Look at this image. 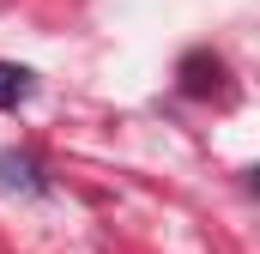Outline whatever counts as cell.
I'll use <instances>...</instances> for the list:
<instances>
[{
    "label": "cell",
    "mask_w": 260,
    "mask_h": 254,
    "mask_svg": "<svg viewBox=\"0 0 260 254\" xmlns=\"http://www.w3.org/2000/svg\"><path fill=\"white\" fill-rule=\"evenodd\" d=\"M182 91L188 97H212V91H224V61L212 55V49H194V55H182Z\"/></svg>",
    "instance_id": "6da1fadb"
},
{
    "label": "cell",
    "mask_w": 260,
    "mask_h": 254,
    "mask_svg": "<svg viewBox=\"0 0 260 254\" xmlns=\"http://www.w3.org/2000/svg\"><path fill=\"white\" fill-rule=\"evenodd\" d=\"M0 188H18V194H49V176L30 151H0Z\"/></svg>",
    "instance_id": "7a4b0ae2"
},
{
    "label": "cell",
    "mask_w": 260,
    "mask_h": 254,
    "mask_svg": "<svg viewBox=\"0 0 260 254\" xmlns=\"http://www.w3.org/2000/svg\"><path fill=\"white\" fill-rule=\"evenodd\" d=\"M30 97H37V73L0 61V109H18V103H30Z\"/></svg>",
    "instance_id": "3957f363"
}]
</instances>
